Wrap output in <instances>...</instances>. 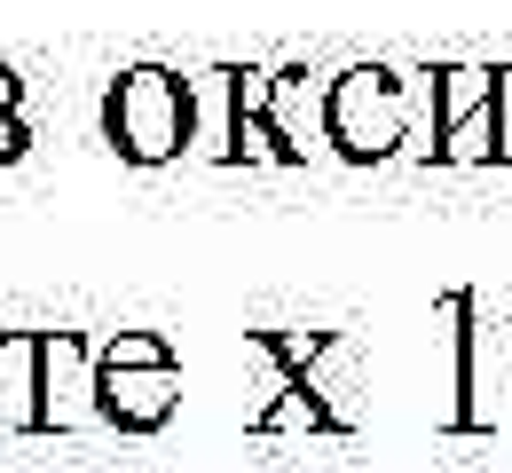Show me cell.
<instances>
[{"mask_svg":"<svg viewBox=\"0 0 512 473\" xmlns=\"http://www.w3.org/2000/svg\"><path fill=\"white\" fill-rule=\"evenodd\" d=\"M8 95H16V87H8V71H0V103H8Z\"/></svg>","mask_w":512,"mask_h":473,"instance_id":"obj_2","label":"cell"},{"mask_svg":"<svg viewBox=\"0 0 512 473\" xmlns=\"http://www.w3.org/2000/svg\"><path fill=\"white\" fill-rule=\"evenodd\" d=\"M111 142L127 158H174L190 142V87L174 71H127L111 95Z\"/></svg>","mask_w":512,"mask_h":473,"instance_id":"obj_1","label":"cell"}]
</instances>
